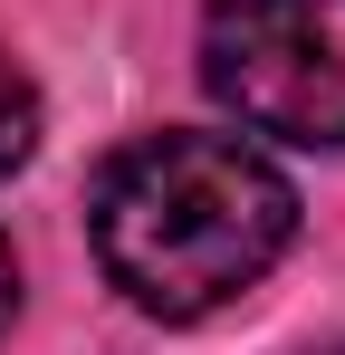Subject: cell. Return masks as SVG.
<instances>
[{"label": "cell", "mask_w": 345, "mask_h": 355, "mask_svg": "<svg viewBox=\"0 0 345 355\" xmlns=\"http://www.w3.org/2000/svg\"><path fill=\"white\" fill-rule=\"evenodd\" d=\"M29 154H39V87L0 58V173H19Z\"/></svg>", "instance_id": "3957f363"}, {"label": "cell", "mask_w": 345, "mask_h": 355, "mask_svg": "<svg viewBox=\"0 0 345 355\" xmlns=\"http://www.w3.org/2000/svg\"><path fill=\"white\" fill-rule=\"evenodd\" d=\"M10 317H19V259H10V240H0V336H10Z\"/></svg>", "instance_id": "277c9868"}, {"label": "cell", "mask_w": 345, "mask_h": 355, "mask_svg": "<svg viewBox=\"0 0 345 355\" xmlns=\"http://www.w3.org/2000/svg\"><path fill=\"white\" fill-rule=\"evenodd\" d=\"M202 87L288 144H345V0H211Z\"/></svg>", "instance_id": "7a4b0ae2"}, {"label": "cell", "mask_w": 345, "mask_h": 355, "mask_svg": "<svg viewBox=\"0 0 345 355\" xmlns=\"http://www.w3.org/2000/svg\"><path fill=\"white\" fill-rule=\"evenodd\" d=\"M288 240H297V192L240 135L163 125L96 173V259L144 317L192 327L249 297Z\"/></svg>", "instance_id": "6da1fadb"}]
</instances>
